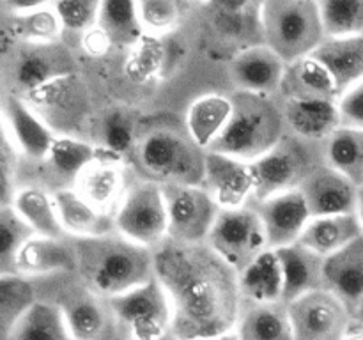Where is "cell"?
Segmentation results:
<instances>
[{
    "instance_id": "50",
    "label": "cell",
    "mask_w": 363,
    "mask_h": 340,
    "mask_svg": "<svg viewBox=\"0 0 363 340\" xmlns=\"http://www.w3.org/2000/svg\"><path fill=\"white\" fill-rule=\"evenodd\" d=\"M204 340H238L236 333H227V335H222V336H215V339H204Z\"/></svg>"
},
{
    "instance_id": "6",
    "label": "cell",
    "mask_w": 363,
    "mask_h": 340,
    "mask_svg": "<svg viewBox=\"0 0 363 340\" xmlns=\"http://www.w3.org/2000/svg\"><path fill=\"white\" fill-rule=\"evenodd\" d=\"M325 165L323 144L308 142L287 131L286 137L261 159L252 163L254 202L300 190L318 166Z\"/></svg>"
},
{
    "instance_id": "48",
    "label": "cell",
    "mask_w": 363,
    "mask_h": 340,
    "mask_svg": "<svg viewBox=\"0 0 363 340\" xmlns=\"http://www.w3.org/2000/svg\"><path fill=\"white\" fill-rule=\"evenodd\" d=\"M351 319H353V322H358V324L363 326V300L351 310Z\"/></svg>"
},
{
    "instance_id": "46",
    "label": "cell",
    "mask_w": 363,
    "mask_h": 340,
    "mask_svg": "<svg viewBox=\"0 0 363 340\" xmlns=\"http://www.w3.org/2000/svg\"><path fill=\"white\" fill-rule=\"evenodd\" d=\"M78 46H80L82 53L91 57V59H101V57H106L110 53V50L113 48L110 38L105 34V30H103L99 25H96L94 28L85 32L80 38V41H78Z\"/></svg>"
},
{
    "instance_id": "14",
    "label": "cell",
    "mask_w": 363,
    "mask_h": 340,
    "mask_svg": "<svg viewBox=\"0 0 363 340\" xmlns=\"http://www.w3.org/2000/svg\"><path fill=\"white\" fill-rule=\"evenodd\" d=\"M2 133L32 163L45 162L59 137L21 96L11 92H2Z\"/></svg>"
},
{
    "instance_id": "16",
    "label": "cell",
    "mask_w": 363,
    "mask_h": 340,
    "mask_svg": "<svg viewBox=\"0 0 363 340\" xmlns=\"http://www.w3.org/2000/svg\"><path fill=\"white\" fill-rule=\"evenodd\" d=\"M202 186L209 191L220 209H240L254 200L255 181L252 163L209 151Z\"/></svg>"
},
{
    "instance_id": "52",
    "label": "cell",
    "mask_w": 363,
    "mask_h": 340,
    "mask_svg": "<svg viewBox=\"0 0 363 340\" xmlns=\"http://www.w3.org/2000/svg\"><path fill=\"white\" fill-rule=\"evenodd\" d=\"M362 186H363V184H362Z\"/></svg>"
},
{
    "instance_id": "15",
    "label": "cell",
    "mask_w": 363,
    "mask_h": 340,
    "mask_svg": "<svg viewBox=\"0 0 363 340\" xmlns=\"http://www.w3.org/2000/svg\"><path fill=\"white\" fill-rule=\"evenodd\" d=\"M130 176L131 170L126 162L99 152L77 177L73 190L98 211L116 218L117 209L130 188Z\"/></svg>"
},
{
    "instance_id": "2",
    "label": "cell",
    "mask_w": 363,
    "mask_h": 340,
    "mask_svg": "<svg viewBox=\"0 0 363 340\" xmlns=\"http://www.w3.org/2000/svg\"><path fill=\"white\" fill-rule=\"evenodd\" d=\"M206 154L184 124L172 119H147L142 120L128 166L135 177L160 186H202Z\"/></svg>"
},
{
    "instance_id": "1",
    "label": "cell",
    "mask_w": 363,
    "mask_h": 340,
    "mask_svg": "<svg viewBox=\"0 0 363 340\" xmlns=\"http://www.w3.org/2000/svg\"><path fill=\"white\" fill-rule=\"evenodd\" d=\"M152 255L155 278L170 301L177 339H215L236 329L240 275L208 243L165 239Z\"/></svg>"
},
{
    "instance_id": "12",
    "label": "cell",
    "mask_w": 363,
    "mask_h": 340,
    "mask_svg": "<svg viewBox=\"0 0 363 340\" xmlns=\"http://www.w3.org/2000/svg\"><path fill=\"white\" fill-rule=\"evenodd\" d=\"M287 307L296 340H344L353 322L346 305L328 289L307 294Z\"/></svg>"
},
{
    "instance_id": "11",
    "label": "cell",
    "mask_w": 363,
    "mask_h": 340,
    "mask_svg": "<svg viewBox=\"0 0 363 340\" xmlns=\"http://www.w3.org/2000/svg\"><path fill=\"white\" fill-rule=\"evenodd\" d=\"M163 188L169 215V239L208 243L220 215V205L204 186L167 184Z\"/></svg>"
},
{
    "instance_id": "26",
    "label": "cell",
    "mask_w": 363,
    "mask_h": 340,
    "mask_svg": "<svg viewBox=\"0 0 363 340\" xmlns=\"http://www.w3.org/2000/svg\"><path fill=\"white\" fill-rule=\"evenodd\" d=\"M238 340H296L291 324L289 307L277 303H250L241 301L236 329Z\"/></svg>"
},
{
    "instance_id": "27",
    "label": "cell",
    "mask_w": 363,
    "mask_h": 340,
    "mask_svg": "<svg viewBox=\"0 0 363 340\" xmlns=\"http://www.w3.org/2000/svg\"><path fill=\"white\" fill-rule=\"evenodd\" d=\"M325 289L335 294L350 314L363 300V236L326 259Z\"/></svg>"
},
{
    "instance_id": "30",
    "label": "cell",
    "mask_w": 363,
    "mask_h": 340,
    "mask_svg": "<svg viewBox=\"0 0 363 340\" xmlns=\"http://www.w3.org/2000/svg\"><path fill=\"white\" fill-rule=\"evenodd\" d=\"M312 57L328 69L342 96L363 81V34L354 38H326Z\"/></svg>"
},
{
    "instance_id": "47",
    "label": "cell",
    "mask_w": 363,
    "mask_h": 340,
    "mask_svg": "<svg viewBox=\"0 0 363 340\" xmlns=\"http://www.w3.org/2000/svg\"><path fill=\"white\" fill-rule=\"evenodd\" d=\"M344 340H363V326L358 324V322H351Z\"/></svg>"
},
{
    "instance_id": "18",
    "label": "cell",
    "mask_w": 363,
    "mask_h": 340,
    "mask_svg": "<svg viewBox=\"0 0 363 340\" xmlns=\"http://www.w3.org/2000/svg\"><path fill=\"white\" fill-rule=\"evenodd\" d=\"M254 208L266 229L269 250H280L298 243L312 220L311 209L300 190L254 202Z\"/></svg>"
},
{
    "instance_id": "24",
    "label": "cell",
    "mask_w": 363,
    "mask_h": 340,
    "mask_svg": "<svg viewBox=\"0 0 363 340\" xmlns=\"http://www.w3.org/2000/svg\"><path fill=\"white\" fill-rule=\"evenodd\" d=\"M60 225L71 239L101 237L116 232V218L98 211L94 205L80 197L73 188L53 191Z\"/></svg>"
},
{
    "instance_id": "25",
    "label": "cell",
    "mask_w": 363,
    "mask_h": 340,
    "mask_svg": "<svg viewBox=\"0 0 363 340\" xmlns=\"http://www.w3.org/2000/svg\"><path fill=\"white\" fill-rule=\"evenodd\" d=\"M233 112L234 103L230 94L209 92L190 103L184 113V126L195 144L208 152L229 126Z\"/></svg>"
},
{
    "instance_id": "39",
    "label": "cell",
    "mask_w": 363,
    "mask_h": 340,
    "mask_svg": "<svg viewBox=\"0 0 363 340\" xmlns=\"http://www.w3.org/2000/svg\"><path fill=\"white\" fill-rule=\"evenodd\" d=\"M39 301L30 278L0 275V339L6 340L14 326Z\"/></svg>"
},
{
    "instance_id": "20",
    "label": "cell",
    "mask_w": 363,
    "mask_h": 340,
    "mask_svg": "<svg viewBox=\"0 0 363 340\" xmlns=\"http://www.w3.org/2000/svg\"><path fill=\"white\" fill-rule=\"evenodd\" d=\"M358 190L360 186L328 165L318 166L300 188L312 218L357 212Z\"/></svg>"
},
{
    "instance_id": "3",
    "label": "cell",
    "mask_w": 363,
    "mask_h": 340,
    "mask_svg": "<svg viewBox=\"0 0 363 340\" xmlns=\"http://www.w3.org/2000/svg\"><path fill=\"white\" fill-rule=\"evenodd\" d=\"M82 285L103 301L121 296L155 278V255L123 234L73 239Z\"/></svg>"
},
{
    "instance_id": "5",
    "label": "cell",
    "mask_w": 363,
    "mask_h": 340,
    "mask_svg": "<svg viewBox=\"0 0 363 340\" xmlns=\"http://www.w3.org/2000/svg\"><path fill=\"white\" fill-rule=\"evenodd\" d=\"M262 42L286 64L311 57L326 39L319 2L268 0L261 6Z\"/></svg>"
},
{
    "instance_id": "4",
    "label": "cell",
    "mask_w": 363,
    "mask_h": 340,
    "mask_svg": "<svg viewBox=\"0 0 363 340\" xmlns=\"http://www.w3.org/2000/svg\"><path fill=\"white\" fill-rule=\"evenodd\" d=\"M230 98L234 112L229 126L209 151L254 163L268 154L287 135L282 101L279 96L238 91Z\"/></svg>"
},
{
    "instance_id": "31",
    "label": "cell",
    "mask_w": 363,
    "mask_h": 340,
    "mask_svg": "<svg viewBox=\"0 0 363 340\" xmlns=\"http://www.w3.org/2000/svg\"><path fill=\"white\" fill-rule=\"evenodd\" d=\"M360 236H363V227L357 212L319 216L311 220L298 243L321 255L323 259H330Z\"/></svg>"
},
{
    "instance_id": "43",
    "label": "cell",
    "mask_w": 363,
    "mask_h": 340,
    "mask_svg": "<svg viewBox=\"0 0 363 340\" xmlns=\"http://www.w3.org/2000/svg\"><path fill=\"white\" fill-rule=\"evenodd\" d=\"M53 7L59 14L64 39L71 35L80 41L85 32L98 25L101 0H59L53 2Z\"/></svg>"
},
{
    "instance_id": "44",
    "label": "cell",
    "mask_w": 363,
    "mask_h": 340,
    "mask_svg": "<svg viewBox=\"0 0 363 340\" xmlns=\"http://www.w3.org/2000/svg\"><path fill=\"white\" fill-rule=\"evenodd\" d=\"M23 158L18 151L16 145L11 142L6 133H2L0 142V205H11L14 195L20 190L16 184L18 169H20V159Z\"/></svg>"
},
{
    "instance_id": "49",
    "label": "cell",
    "mask_w": 363,
    "mask_h": 340,
    "mask_svg": "<svg viewBox=\"0 0 363 340\" xmlns=\"http://www.w3.org/2000/svg\"><path fill=\"white\" fill-rule=\"evenodd\" d=\"M357 215H358V220H360V223H362V227H363V186H360V190H358Z\"/></svg>"
},
{
    "instance_id": "13",
    "label": "cell",
    "mask_w": 363,
    "mask_h": 340,
    "mask_svg": "<svg viewBox=\"0 0 363 340\" xmlns=\"http://www.w3.org/2000/svg\"><path fill=\"white\" fill-rule=\"evenodd\" d=\"M21 98L57 135L62 133V128H77L85 123L91 113L87 87L77 73L59 78Z\"/></svg>"
},
{
    "instance_id": "51",
    "label": "cell",
    "mask_w": 363,
    "mask_h": 340,
    "mask_svg": "<svg viewBox=\"0 0 363 340\" xmlns=\"http://www.w3.org/2000/svg\"><path fill=\"white\" fill-rule=\"evenodd\" d=\"M163 340H179V339H177V336L174 335V333H170V335L165 336V339H163Z\"/></svg>"
},
{
    "instance_id": "37",
    "label": "cell",
    "mask_w": 363,
    "mask_h": 340,
    "mask_svg": "<svg viewBox=\"0 0 363 340\" xmlns=\"http://www.w3.org/2000/svg\"><path fill=\"white\" fill-rule=\"evenodd\" d=\"M98 25L108 35L113 48L130 50L140 45L145 38L137 2L131 0H101Z\"/></svg>"
},
{
    "instance_id": "35",
    "label": "cell",
    "mask_w": 363,
    "mask_h": 340,
    "mask_svg": "<svg viewBox=\"0 0 363 340\" xmlns=\"http://www.w3.org/2000/svg\"><path fill=\"white\" fill-rule=\"evenodd\" d=\"M241 301L277 303L282 300L284 280L277 251L268 250L240 275Z\"/></svg>"
},
{
    "instance_id": "41",
    "label": "cell",
    "mask_w": 363,
    "mask_h": 340,
    "mask_svg": "<svg viewBox=\"0 0 363 340\" xmlns=\"http://www.w3.org/2000/svg\"><path fill=\"white\" fill-rule=\"evenodd\" d=\"M34 236L13 205H0V275H14L18 254Z\"/></svg>"
},
{
    "instance_id": "7",
    "label": "cell",
    "mask_w": 363,
    "mask_h": 340,
    "mask_svg": "<svg viewBox=\"0 0 363 340\" xmlns=\"http://www.w3.org/2000/svg\"><path fill=\"white\" fill-rule=\"evenodd\" d=\"M74 73L77 62L64 41L55 45L14 42L11 55L4 57V92L25 96Z\"/></svg>"
},
{
    "instance_id": "19",
    "label": "cell",
    "mask_w": 363,
    "mask_h": 340,
    "mask_svg": "<svg viewBox=\"0 0 363 340\" xmlns=\"http://www.w3.org/2000/svg\"><path fill=\"white\" fill-rule=\"evenodd\" d=\"M2 9L7 11L4 30L13 42L55 45L64 41L62 25L53 2H4Z\"/></svg>"
},
{
    "instance_id": "23",
    "label": "cell",
    "mask_w": 363,
    "mask_h": 340,
    "mask_svg": "<svg viewBox=\"0 0 363 340\" xmlns=\"http://www.w3.org/2000/svg\"><path fill=\"white\" fill-rule=\"evenodd\" d=\"M279 98L282 101H339L340 94L328 69L311 55L287 64Z\"/></svg>"
},
{
    "instance_id": "28",
    "label": "cell",
    "mask_w": 363,
    "mask_h": 340,
    "mask_svg": "<svg viewBox=\"0 0 363 340\" xmlns=\"http://www.w3.org/2000/svg\"><path fill=\"white\" fill-rule=\"evenodd\" d=\"M282 110L287 131L303 140L323 144L340 128L339 101H282Z\"/></svg>"
},
{
    "instance_id": "38",
    "label": "cell",
    "mask_w": 363,
    "mask_h": 340,
    "mask_svg": "<svg viewBox=\"0 0 363 340\" xmlns=\"http://www.w3.org/2000/svg\"><path fill=\"white\" fill-rule=\"evenodd\" d=\"M6 340H73L60 308L53 301L39 300Z\"/></svg>"
},
{
    "instance_id": "21",
    "label": "cell",
    "mask_w": 363,
    "mask_h": 340,
    "mask_svg": "<svg viewBox=\"0 0 363 340\" xmlns=\"http://www.w3.org/2000/svg\"><path fill=\"white\" fill-rule=\"evenodd\" d=\"M77 273V251L71 237L34 236L16 257L14 275L32 276Z\"/></svg>"
},
{
    "instance_id": "45",
    "label": "cell",
    "mask_w": 363,
    "mask_h": 340,
    "mask_svg": "<svg viewBox=\"0 0 363 340\" xmlns=\"http://www.w3.org/2000/svg\"><path fill=\"white\" fill-rule=\"evenodd\" d=\"M339 113L340 126L363 131V81L340 96Z\"/></svg>"
},
{
    "instance_id": "22",
    "label": "cell",
    "mask_w": 363,
    "mask_h": 340,
    "mask_svg": "<svg viewBox=\"0 0 363 340\" xmlns=\"http://www.w3.org/2000/svg\"><path fill=\"white\" fill-rule=\"evenodd\" d=\"M277 251L284 280V303H293L307 294L325 289V264L326 259L294 243Z\"/></svg>"
},
{
    "instance_id": "33",
    "label": "cell",
    "mask_w": 363,
    "mask_h": 340,
    "mask_svg": "<svg viewBox=\"0 0 363 340\" xmlns=\"http://www.w3.org/2000/svg\"><path fill=\"white\" fill-rule=\"evenodd\" d=\"M11 205L34 230L35 236L67 237L60 225L53 193L45 186H39V184L20 186Z\"/></svg>"
},
{
    "instance_id": "29",
    "label": "cell",
    "mask_w": 363,
    "mask_h": 340,
    "mask_svg": "<svg viewBox=\"0 0 363 340\" xmlns=\"http://www.w3.org/2000/svg\"><path fill=\"white\" fill-rule=\"evenodd\" d=\"M140 124L142 119H138L133 110L112 106L98 115L91 142L103 154L128 163Z\"/></svg>"
},
{
    "instance_id": "42",
    "label": "cell",
    "mask_w": 363,
    "mask_h": 340,
    "mask_svg": "<svg viewBox=\"0 0 363 340\" xmlns=\"http://www.w3.org/2000/svg\"><path fill=\"white\" fill-rule=\"evenodd\" d=\"M190 4L177 0H138L137 11L145 35L160 38L176 30Z\"/></svg>"
},
{
    "instance_id": "9",
    "label": "cell",
    "mask_w": 363,
    "mask_h": 340,
    "mask_svg": "<svg viewBox=\"0 0 363 340\" xmlns=\"http://www.w3.org/2000/svg\"><path fill=\"white\" fill-rule=\"evenodd\" d=\"M116 230L149 250H155L169 239V215L163 188L135 177L116 212Z\"/></svg>"
},
{
    "instance_id": "40",
    "label": "cell",
    "mask_w": 363,
    "mask_h": 340,
    "mask_svg": "<svg viewBox=\"0 0 363 340\" xmlns=\"http://www.w3.org/2000/svg\"><path fill=\"white\" fill-rule=\"evenodd\" d=\"M319 11L326 38L342 39L363 34V0H321Z\"/></svg>"
},
{
    "instance_id": "17",
    "label": "cell",
    "mask_w": 363,
    "mask_h": 340,
    "mask_svg": "<svg viewBox=\"0 0 363 340\" xmlns=\"http://www.w3.org/2000/svg\"><path fill=\"white\" fill-rule=\"evenodd\" d=\"M287 64L266 45L241 48L229 62L234 91L279 96Z\"/></svg>"
},
{
    "instance_id": "36",
    "label": "cell",
    "mask_w": 363,
    "mask_h": 340,
    "mask_svg": "<svg viewBox=\"0 0 363 340\" xmlns=\"http://www.w3.org/2000/svg\"><path fill=\"white\" fill-rule=\"evenodd\" d=\"M325 165L337 170L353 181L357 186L363 184V131L342 128L333 131L323 142Z\"/></svg>"
},
{
    "instance_id": "32",
    "label": "cell",
    "mask_w": 363,
    "mask_h": 340,
    "mask_svg": "<svg viewBox=\"0 0 363 340\" xmlns=\"http://www.w3.org/2000/svg\"><path fill=\"white\" fill-rule=\"evenodd\" d=\"M98 154L99 149L91 140L59 135L50 149L48 158L43 162V166L48 170V179L57 183V190L73 188L82 170Z\"/></svg>"
},
{
    "instance_id": "8",
    "label": "cell",
    "mask_w": 363,
    "mask_h": 340,
    "mask_svg": "<svg viewBox=\"0 0 363 340\" xmlns=\"http://www.w3.org/2000/svg\"><path fill=\"white\" fill-rule=\"evenodd\" d=\"M105 303L126 340H163L172 333V307L156 278Z\"/></svg>"
},
{
    "instance_id": "34",
    "label": "cell",
    "mask_w": 363,
    "mask_h": 340,
    "mask_svg": "<svg viewBox=\"0 0 363 340\" xmlns=\"http://www.w3.org/2000/svg\"><path fill=\"white\" fill-rule=\"evenodd\" d=\"M55 305L62 312L64 322L73 340H99L105 333L106 303L85 287L82 293H71L69 298Z\"/></svg>"
},
{
    "instance_id": "10",
    "label": "cell",
    "mask_w": 363,
    "mask_h": 340,
    "mask_svg": "<svg viewBox=\"0 0 363 340\" xmlns=\"http://www.w3.org/2000/svg\"><path fill=\"white\" fill-rule=\"evenodd\" d=\"M208 244L238 275L269 250L268 236L254 204L222 209L208 237Z\"/></svg>"
}]
</instances>
